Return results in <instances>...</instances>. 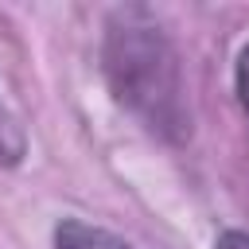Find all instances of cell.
<instances>
[{"mask_svg": "<svg viewBox=\"0 0 249 249\" xmlns=\"http://www.w3.org/2000/svg\"><path fill=\"white\" fill-rule=\"evenodd\" d=\"M101 70L117 105L128 109L148 132L163 140H183L191 132L179 54L144 8H121L109 16Z\"/></svg>", "mask_w": 249, "mask_h": 249, "instance_id": "obj_1", "label": "cell"}, {"mask_svg": "<svg viewBox=\"0 0 249 249\" xmlns=\"http://www.w3.org/2000/svg\"><path fill=\"white\" fill-rule=\"evenodd\" d=\"M54 249H132V245L105 226H93L82 218H62L54 226Z\"/></svg>", "mask_w": 249, "mask_h": 249, "instance_id": "obj_2", "label": "cell"}, {"mask_svg": "<svg viewBox=\"0 0 249 249\" xmlns=\"http://www.w3.org/2000/svg\"><path fill=\"white\" fill-rule=\"evenodd\" d=\"M27 152V140H23V128L16 124V117L8 113V105L0 101V167H12L19 163Z\"/></svg>", "mask_w": 249, "mask_h": 249, "instance_id": "obj_3", "label": "cell"}, {"mask_svg": "<svg viewBox=\"0 0 249 249\" xmlns=\"http://www.w3.org/2000/svg\"><path fill=\"white\" fill-rule=\"evenodd\" d=\"M233 86H237V97H241V105H245V113H249V43H245V47H241V54H237Z\"/></svg>", "mask_w": 249, "mask_h": 249, "instance_id": "obj_4", "label": "cell"}, {"mask_svg": "<svg viewBox=\"0 0 249 249\" xmlns=\"http://www.w3.org/2000/svg\"><path fill=\"white\" fill-rule=\"evenodd\" d=\"M214 249H249V230H226L214 241Z\"/></svg>", "mask_w": 249, "mask_h": 249, "instance_id": "obj_5", "label": "cell"}]
</instances>
